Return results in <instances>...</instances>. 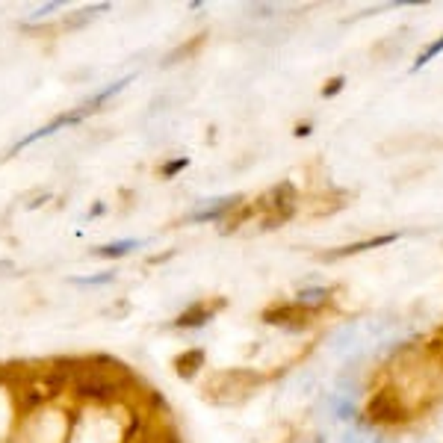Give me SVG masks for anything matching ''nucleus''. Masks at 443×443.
Returning <instances> with one entry per match:
<instances>
[{
    "label": "nucleus",
    "instance_id": "nucleus-4",
    "mask_svg": "<svg viewBox=\"0 0 443 443\" xmlns=\"http://www.w3.org/2000/svg\"><path fill=\"white\" fill-rule=\"evenodd\" d=\"M74 284H106V281H113V272H106V275H92V278H71Z\"/></svg>",
    "mask_w": 443,
    "mask_h": 443
},
{
    "label": "nucleus",
    "instance_id": "nucleus-5",
    "mask_svg": "<svg viewBox=\"0 0 443 443\" xmlns=\"http://www.w3.org/2000/svg\"><path fill=\"white\" fill-rule=\"evenodd\" d=\"M57 6H60V4H48V6H42L39 12H33V15H30V21H35V18H42V15H48V12H53V9H57Z\"/></svg>",
    "mask_w": 443,
    "mask_h": 443
},
{
    "label": "nucleus",
    "instance_id": "nucleus-3",
    "mask_svg": "<svg viewBox=\"0 0 443 443\" xmlns=\"http://www.w3.org/2000/svg\"><path fill=\"white\" fill-rule=\"evenodd\" d=\"M127 83H131V77H124L121 83H116V86H109V89H104V92H101V95H95V98H92V101H89V104H101V101H106L109 95H116V92H121V89H124Z\"/></svg>",
    "mask_w": 443,
    "mask_h": 443
},
{
    "label": "nucleus",
    "instance_id": "nucleus-1",
    "mask_svg": "<svg viewBox=\"0 0 443 443\" xmlns=\"http://www.w3.org/2000/svg\"><path fill=\"white\" fill-rule=\"evenodd\" d=\"M80 116H83V113H74V116H60L57 121H50V124H45V127H42V131H35V133H30V136H24L21 142H18V145L12 148V151L18 154V151H21V148H27V145H33L35 139H45V136H50V133H57V131H60V127H65V124H74V121H80Z\"/></svg>",
    "mask_w": 443,
    "mask_h": 443
},
{
    "label": "nucleus",
    "instance_id": "nucleus-6",
    "mask_svg": "<svg viewBox=\"0 0 443 443\" xmlns=\"http://www.w3.org/2000/svg\"><path fill=\"white\" fill-rule=\"evenodd\" d=\"M183 165H187V160H175V163H169V165H165V175H175L177 169H183Z\"/></svg>",
    "mask_w": 443,
    "mask_h": 443
},
{
    "label": "nucleus",
    "instance_id": "nucleus-2",
    "mask_svg": "<svg viewBox=\"0 0 443 443\" xmlns=\"http://www.w3.org/2000/svg\"><path fill=\"white\" fill-rule=\"evenodd\" d=\"M133 246H139V243H133V239H124V243H116V246L101 248V254H104V257H119V254H124L127 248H133Z\"/></svg>",
    "mask_w": 443,
    "mask_h": 443
}]
</instances>
